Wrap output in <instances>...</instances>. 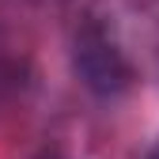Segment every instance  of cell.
I'll list each match as a JSON object with an SVG mask.
<instances>
[{
	"instance_id": "6da1fadb",
	"label": "cell",
	"mask_w": 159,
	"mask_h": 159,
	"mask_svg": "<svg viewBox=\"0 0 159 159\" xmlns=\"http://www.w3.org/2000/svg\"><path fill=\"white\" fill-rule=\"evenodd\" d=\"M72 68L91 95L98 98H117L133 87V65L117 42V34L102 19H80L76 38H72Z\"/></svg>"
},
{
	"instance_id": "7a4b0ae2",
	"label": "cell",
	"mask_w": 159,
	"mask_h": 159,
	"mask_svg": "<svg viewBox=\"0 0 159 159\" xmlns=\"http://www.w3.org/2000/svg\"><path fill=\"white\" fill-rule=\"evenodd\" d=\"M144 159H159V144H155V148H152V152H148Z\"/></svg>"
},
{
	"instance_id": "3957f363",
	"label": "cell",
	"mask_w": 159,
	"mask_h": 159,
	"mask_svg": "<svg viewBox=\"0 0 159 159\" xmlns=\"http://www.w3.org/2000/svg\"><path fill=\"white\" fill-rule=\"evenodd\" d=\"M46 159H57V155H46Z\"/></svg>"
}]
</instances>
